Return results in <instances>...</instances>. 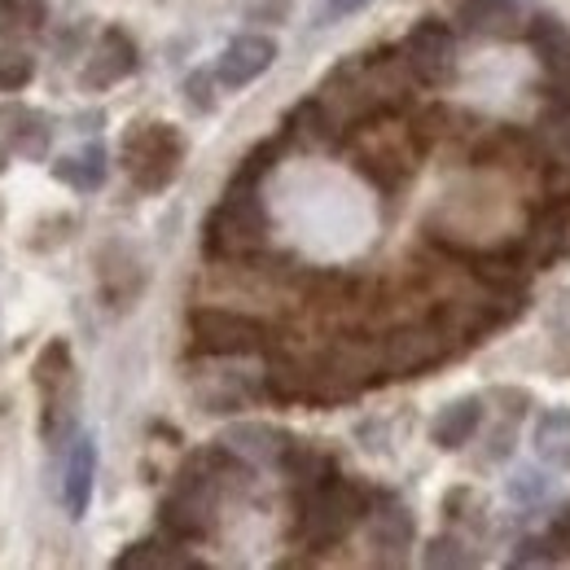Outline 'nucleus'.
<instances>
[{"label": "nucleus", "instance_id": "nucleus-2", "mask_svg": "<svg viewBox=\"0 0 570 570\" xmlns=\"http://www.w3.org/2000/svg\"><path fill=\"white\" fill-rule=\"evenodd\" d=\"M368 509H373V492L364 483L330 474L294 500V513H298L294 518V544L307 553H325L356 531L368 518Z\"/></svg>", "mask_w": 570, "mask_h": 570}, {"label": "nucleus", "instance_id": "nucleus-27", "mask_svg": "<svg viewBox=\"0 0 570 570\" xmlns=\"http://www.w3.org/2000/svg\"><path fill=\"white\" fill-rule=\"evenodd\" d=\"M443 518L448 522H470V527H483V500L474 497L470 488H452L443 497Z\"/></svg>", "mask_w": 570, "mask_h": 570}, {"label": "nucleus", "instance_id": "nucleus-17", "mask_svg": "<svg viewBox=\"0 0 570 570\" xmlns=\"http://www.w3.org/2000/svg\"><path fill=\"white\" fill-rule=\"evenodd\" d=\"M97 277H101V294H106L115 307H132V298L145 289L141 259H137L128 246H119V242H110V246L97 255Z\"/></svg>", "mask_w": 570, "mask_h": 570}, {"label": "nucleus", "instance_id": "nucleus-15", "mask_svg": "<svg viewBox=\"0 0 570 570\" xmlns=\"http://www.w3.org/2000/svg\"><path fill=\"white\" fill-rule=\"evenodd\" d=\"M527 40L549 75V88H570V31L558 13H540L527 27Z\"/></svg>", "mask_w": 570, "mask_h": 570}, {"label": "nucleus", "instance_id": "nucleus-7", "mask_svg": "<svg viewBox=\"0 0 570 570\" xmlns=\"http://www.w3.org/2000/svg\"><path fill=\"white\" fill-rule=\"evenodd\" d=\"M377 356H382L386 382L391 377H422L426 368L452 356V334L443 325H409V330H395L391 338H382Z\"/></svg>", "mask_w": 570, "mask_h": 570}, {"label": "nucleus", "instance_id": "nucleus-22", "mask_svg": "<svg viewBox=\"0 0 570 570\" xmlns=\"http://www.w3.org/2000/svg\"><path fill=\"white\" fill-rule=\"evenodd\" d=\"M285 137H294V141H303V145H330L338 137V124H334V115L325 110L321 97H307V101H298V106L289 110Z\"/></svg>", "mask_w": 570, "mask_h": 570}, {"label": "nucleus", "instance_id": "nucleus-24", "mask_svg": "<svg viewBox=\"0 0 570 570\" xmlns=\"http://www.w3.org/2000/svg\"><path fill=\"white\" fill-rule=\"evenodd\" d=\"M422 562L430 570L439 567H479V553L461 540V535H439V540H430L426 553H422Z\"/></svg>", "mask_w": 570, "mask_h": 570}, {"label": "nucleus", "instance_id": "nucleus-5", "mask_svg": "<svg viewBox=\"0 0 570 570\" xmlns=\"http://www.w3.org/2000/svg\"><path fill=\"white\" fill-rule=\"evenodd\" d=\"M189 352L212 360L268 356L273 330L259 316H246L233 307H194L189 312Z\"/></svg>", "mask_w": 570, "mask_h": 570}, {"label": "nucleus", "instance_id": "nucleus-9", "mask_svg": "<svg viewBox=\"0 0 570 570\" xmlns=\"http://www.w3.org/2000/svg\"><path fill=\"white\" fill-rule=\"evenodd\" d=\"M137 67H141L137 40H132L124 27H106V31L97 36V45H92V53H88L79 79H83V88L101 92V88H115V83H124L128 75H137Z\"/></svg>", "mask_w": 570, "mask_h": 570}, {"label": "nucleus", "instance_id": "nucleus-26", "mask_svg": "<svg viewBox=\"0 0 570 570\" xmlns=\"http://www.w3.org/2000/svg\"><path fill=\"white\" fill-rule=\"evenodd\" d=\"M504 492H509V500H518V504H535V500L549 497V479L527 465V470H513V474H509Z\"/></svg>", "mask_w": 570, "mask_h": 570}, {"label": "nucleus", "instance_id": "nucleus-10", "mask_svg": "<svg viewBox=\"0 0 570 570\" xmlns=\"http://www.w3.org/2000/svg\"><path fill=\"white\" fill-rule=\"evenodd\" d=\"M273 62H277V40L250 31V36H237L224 45V53L215 62V79L224 92H237V88L255 83L264 71H273Z\"/></svg>", "mask_w": 570, "mask_h": 570}, {"label": "nucleus", "instance_id": "nucleus-14", "mask_svg": "<svg viewBox=\"0 0 570 570\" xmlns=\"http://www.w3.org/2000/svg\"><path fill=\"white\" fill-rule=\"evenodd\" d=\"M452 22L470 40H509L522 22V4L518 0H456Z\"/></svg>", "mask_w": 570, "mask_h": 570}, {"label": "nucleus", "instance_id": "nucleus-6", "mask_svg": "<svg viewBox=\"0 0 570 570\" xmlns=\"http://www.w3.org/2000/svg\"><path fill=\"white\" fill-rule=\"evenodd\" d=\"M404 62L413 79L422 88H452L456 71H461V58H456V31L443 22V18H422L413 22V31L404 36L400 45Z\"/></svg>", "mask_w": 570, "mask_h": 570}, {"label": "nucleus", "instance_id": "nucleus-11", "mask_svg": "<svg viewBox=\"0 0 570 570\" xmlns=\"http://www.w3.org/2000/svg\"><path fill=\"white\" fill-rule=\"evenodd\" d=\"M97 461H101L97 434L79 430L71 439V448H67V456H62V509H67V518H75V522H79V518L88 513V504H92Z\"/></svg>", "mask_w": 570, "mask_h": 570}, {"label": "nucleus", "instance_id": "nucleus-18", "mask_svg": "<svg viewBox=\"0 0 570 570\" xmlns=\"http://www.w3.org/2000/svg\"><path fill=\"white\" fill-rule=\"evenodd\" d=\"M49 171H53V180H62L75 194H97V189L106 185V176H110V154H106L101 141H88V145H79L75 154L53 158Z\"/></svg>", "mask_w": 570, "mask_h": 570}, {"label": "nucleus", "instance_id": "nucleus-1", "mask_svg": "<svg viewBox=\"0 0 570 570\" xmlns=\"http://www.w3.org/2000/svg\"><path fill=\"white\" fill-rule=\"evenodd\" d=\"M277 154H282V141L255 145L242 158V167L233 171V180L224 185L219 203H215L207 224H203L207 259H228L233 264V259H250V255L264 250V242H268V207H264L259 185L273 171Z\"/></svg>", "mask_w": 570, "mask_h": 570}, {"label": "nucleus", "instance_id": "nucleus-4", "mask_svg": "<svg viewBox=\"0 0 570 570\" xmlns=\"http://www.w3.org/2000/svg\"><path fill=\"white\" fill-rule=\"evenodd\" d=\"M119 158L137 194H163L185 167V137L176 124H132L124 132Z\"/></svg>", "mask_w": 570, "mask_h": 570}, {"label": "nucleus", "instance_id": "nucleus-12", "mask_svg": "<svg viewBox=\"0 0 570 570\" xmlns=\"http://www.w3.org/2000/svg\"><path fill=\"white\" fill-rule=\"evenodd\" d=\"M522 246H527V255H531L535 268H549V264L567 259L570 255V194H553V198H549V207L535 215V224H531V233H527Z\"/></svg>", "mask_w": 570, "mask_h": 570}, {"label": "nucleus", "instance_id": "nucleus-13", "mask_svg": "<svg viewBox=\"0 0 570 570\" xmlns=\"http://www.w3.org/2000/svg\"><path fill=\"white\" fill-rule=\"evenodd\" d=\"M219 443H224L237 461L268 470V465H282L285 461L294 434H285L282 426H268V422H237V426H228L219 434Z\"/></svg>", "mask_w": 570, "mask_h": 570}, {"label": "nucleus", "instance_id": "nucleus-16", "mask_svg": "<svg viewBox=\"0 0 570 570\" xmlns=\"http://www.w3.org/2000/svg\"><path fill=\"white\" fill-rule=\"evenodd\" d=\"M483 417H488V400H483V395H461V400H452V404H443V409L434 413V422H430V443L443 448V452H461V448L479 434Z\"/></svg>", "mask_w": 570, "mask_h": 570}, {"label": "nucleus", "instance_id": "nucleus-21", "mask_svg": "<svg viewBox=\"0 0 570 570\" xmlns=\"http://www.w3.org/2000/svg\"><path fill=\"white\" fill-rule=\"evenodd\" d=\"M535 456L553 470H570V409H549L535 417Z\"/></svg>", "mask_w": 570, "mask_h": 570}, {"label": "nucleus", "instance_id": "nucleus-28", "mask_svg": "<svg viewBox=\"0 0 570 570\" xmlns=\"http://www.w3.org/2000/svg\"><path fill=\"white\" fill-rule=\"evenodd\" d=\"M215 88H219L215 71H194L189 79H185V106H189V110H198V115H212Z\"/></svg>", "mask_w": 570, "mask_h": 570}, {"label": "nucleus", "instance_id": "nucleus-25", "mask_svg": "<svg viewBox=\"0 0 570 570\" xmlns=\"http://www.w3.org/2000/svg\"><path fill=\"white\" fill-rule=\"evenodd\" d=\"M36 79V58L27 49H4L0 53V92H22Z\"/></svg>", "mask_w": 570, "mask_h": 570}, {"label": "nucleus", "instance_id": "nucleus-3", "mask_svg": "<svg viewBox=\"0 0 570 570\" xmlns=\"http://www.w3.org/2000/svg\"><path fill=\"white\" fill-rule=\"evenodd\" d=\"M36 391H40V439L53 456H67L71 439L79 434V368H75L71 343L49 338L36 356Z\"/></svg>", "mask_w": 570, "mask_h": 570}, {"label": "nucleus", "instance_id": "nucleus-23", "mask_svg": "<svg viewBox=\"0 0 570 570\" xmlns=\"http://www.w3.org/2000/svg\"><path fill=\"white\" fill-rule=\"evenodd\" d=\"M49 18L45 0H0V36L13 31H40Z\"/></svg>", "mask_w": 570, "mask_h": 570}, {"label": "nucleus", "instance_id": "nucleus-8", "mask_svg": "<svg viewBox=\"0 0 570 570\" xmlns=\"http://www.w3.org/2000/svg\"><path fill=\"white\" fill-rule=\"evenodd\" d=\"M368 527V544L377 549L382 562H404L413 535H417V522H413V509L395 492H373V509L364 518Z\"/></svg>", "mask_w": 570, "mask_h": 570}, {"label": "nucleus", "instance_id": "nucleus-20", "mask_svg": "<svg viewBox=\"0 0 570 570\" xmlns=\"http://www.w3.org/2000/svg\"><path fill=\"white\" fill-rule=\"evenodd\" d=\"M203 562L185 553L180 540H171L167 531L158 540H137L128 544L119 558H115V570H198Z\"/></svg>", "mask_w": 570, "mask_h": 570}, {"label": "nucleus", "instance_id": "nucleus-19", "mask_svg": "<svg viewBox=\"0 0 570 570\" xmlns=\"http://www.w3.org/2000/svg\"><path fill=\"white\" fill-rule=\"evenodd\" d=\"M535 137L544 149V163L562 167V180L570 176V88H549V106L535 124Z\"/></svg>", "mask_w": 570, "mask_h": 570}, {"label": "nucleus", "instance_id": "nucleus-30", "mask_svg": "<svg viewBox=\"0 0 570 570\" xmlns=\"http://www.w3.org/2000/svg\"><path fill=\"white\" fill-rule=\"evenodd\" d=\"M553 330L570 338V289H562V294H558V303H553Z\"/></svg>", "mask_w": 570, "mask_h": 570}, {"label": "nucleus", "instance_id": "nucleus-29", "mask_svg": "<svg viewBox=\"0 0 570 570\" xmlns=\"http://www.w3.org/2000/svg\"><path fill=\"white\" fill-rule=\"evenodd\" d=\"M373 0H321L316 4V27H330V22H343V18H356L364 13Z\"/></svg>", "mask_w": 570, "mask_h": 570}]
</instances>
